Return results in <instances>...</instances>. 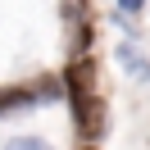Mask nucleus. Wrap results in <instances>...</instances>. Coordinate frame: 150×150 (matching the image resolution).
I'll use <instances>...</instances> for the list:
<instances>
[{
  "mask_svg": "<svg viewBox=\"0 0 150 150\" xmlns=\"http://www.w3.org/2000/svg\"><path fill=\"white\" fill-rule=\"evenodd\" d=\"M114 55H118V64H123V73H127L132 82H141V86H150V59H146V50H141L137 41H118V46H114Z\"/></svg>",
  "mask_w": 150,
  "mask_h": 150,
  "instance_id": "3",
  "label": "nucleus"
},
{
  "mask_svg": "<svg viewBox=\"0 0 150 150\" xmlns=\"http://www.w3.org/2000/svg\"><path fill=\"white\" fill-rule=\"evenodd\" d=\"M141 9H146V0H118V14H127V18L141 14Z\"/></svg>",
  "mask_w": 150,
  "mask_h": 150,
  "instance_id": "5",
  "label": "nucleus"
},
{
  "mask_svg": "<svg viewBox=\"0 0 150 150\" xmlns=\"http://www.w3.org/2000/svg\"><path fill=\"white\" fill-rule=\"evenodd\" d=\"M68 96L64 77H41V82H18V86H0V118H9L14 109H37V105H50Z\"/></svg>",
  "mask_w": 150,
  "mask_h": 150,
  "instance_id": "1",
  "label": "nucleus"
},
{
  "mask_svg": "<svg viewBox=\"0 0 150 150\" xmlns=\"http://www.w3.org/2000/svg\"><path fill=\"white\" fill-rule=\"evenodd\" d=\"M86 150H91V146H86Z\"/></svg>",
  "mask_w": 150,
  "mask_h": 150,
  "instance_id": "6",
  "label": "nucleus"
},
{
  "mask_svg": "<svg viewBox=\"0 0 150 150\" xmlns=\"http://www.w3.org/2000/svg\"><path fill=\"white\" fill-rule=\"evenodd\" d=\"M68 105H73L77 132H82L86 141H91V137H100V132H105V100H100L96 91H77V96H68Z\"/></svg>",
  "mask_w": 150,
  "mask_h": 150,
  "instance_id": "2",
  "label": "nucleus"
},
{
  "mask_svg": "<svg viewBox=\"0 0 150 150\" xmlns=\"http://www.w3.org/2000/svg\"><path fill=\"white\" fill-rule=\"evenodd\" d=\"M5 150H55L46 137H14V141H5Z\"/></svg>",
  "mask_w": 150,
  "mask_h": 150,
  "instance_id": "4",
  "label": "nucleus"
}]
</instances>
